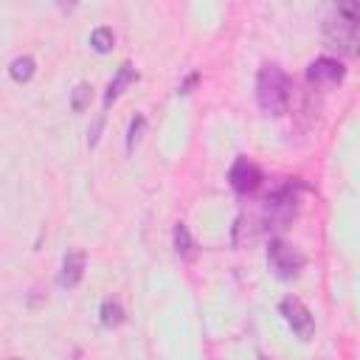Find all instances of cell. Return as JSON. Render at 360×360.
<instances>
[{
	"mask_svg": "<svg viewBox=\"0 0 360 360\" xmlns=\"http://www.w3.org/2000/svg\"><path fill=\"white\" fill-rule=\"evenodd\" d=\"M121 321H124V307H121L118 301L107 298V301L101 304V326L112 329V326H118Z\"/></svg>",
	"mask_w": 360,
	"mask_h": 360,
	"instance_id": "4fadbf2b",
	"label": "cell"
},
{
	"mask_svg": "<svg viewBox=\"0 0 360 360\" xmlns=\"http://www.w3.org/2000/svg\"><path fill=\"white\" fill-rule=\"evenodd\" d=\"M138 79V73H135V68L129 65V62H124L121 68H118V73H115V79L110 82V87H107V93H104V107H110L121 93H124V87L127 84H132Z\"/></svg>",
	"mask_w": 360,
	"mask_h": 360,
	"instance_id": "9c48e42d",
	"label": "cell"
},
{
	"mask_svg": "<svg viewBox=\"0 0 360 360\" xmlns=\"http://www.w3.org/2000/svg\"><path fill=\"white\" fill-rule=\"evenodd\" d=\"M90 98H93V87H90L87 82H79V84L73 87V96H70L73 112H84V110L90 107Z\"/></svg>",
	"mask_w": 360,
	"mask_h": 360,
	"instance_id": "5bb4252c",
	"label": "cell"
},
{
	"mask_svg": "<svg viewBox=\"0 0 360 360\" xmlns=\"http://www.w3.org/2000/svg\"><path fill=\"white\" fill-rule=\"evenodd\" d=\"M228 180H231L233 191L248 194V191H256V188H259V183H262V172H259V166H256L253 160H248V158H236L233 166H231V172H228Z\"/></svg>",
	"mask_w": 360,
	"mask_h": 360,
	"instance_id": "8992f818",
	"label": "cell"
},
{
	"mask_svg": "<svg viewBox=\"0 0 360 360\" xmlns=\"http://www.w3.org/2000/svg\"><path fill=\"white\" fill-rule=\"evenodd\" d=\"M295 202H298V197H295V191H292V183L276 188V191L267 197V205H264L267 225H270V228H284V225L292 219V214H295Z\"/></svg>",
	"mask_w": 360,
	"mask_h": 360,
	"instance_id": "277c9868",
	"label": "cell"
},
{
	"mask_svg": "<svg viewBox=\"0 0 360 360\" xmlns=\"http://www.w3.org/2000/svg\"><path fill=\"white\" fill-rule=\"evenodd\" d=\"M90 45H93L98 53L112 51V45H115V34H112V28H107V25L93 28V34H90Z\"/></svg>",
	"mask_w": 360,
	"mask_h": 360,
	"instance_id": "7c38bea8",
	"label": "cell"
},
{
	"mask_svg": "<svg viewBox=\"0 0 360 360\" xmlns=\"http://www.w3.org/2000/svg\"><path fill=\"white\" fill-rule=\"evenodd\" d=\"M174 250H177L183 259H191V256H194V239H191L186 222H177V225H174Z\"/></svg>",
	"mask_w": 360,
	"mask_h": 360,
	"instance_id": "8fae6325",
	"label": "cell"
},
{
	"mask_svg": "<svg viewBox=\"0 0 360 360\" xmlns=\"http://www.w3.org/2000/svg\"><path fill=\"white\" fill-rule=\"evenodd\" d=\"M343 76H346L343 65H340L338 59H329V56H321V59H315V62L307 68V79L315 82V84H323V82L335 84V82H340Z\"/></svg>",
	"mask_w": 360,
	"mask_h": 360,
	"instance_id": "ba28073f",
	"label": "cell"
},
{
	"mask_svg": "<svg viewBox=\"0 0 360 360\" xmlns=\"http://www.w3.org/2000/svg\"><path fill=\"white\" fill-rule=\"evenodd\" d=\"M37 73V62H34V56H17L11 65H8V76L14 79V82H28L31 76Z\"/></svg>",
	"mask_w": 360,
	"mask_h": 360,
	"instance_id": "30bf717a",
	"label": "cell"
},
{
	"mask_svg": "<svg viewBox=\"0 0 360 360\" xmlns=\"http://www.w3.org/2000/svg\"><path fill=\"white\" fill-rule=\"evenodd\" d=\"M143 127H146V118H143V115H135V118L129 121V129H127V149H129V152H132V149H135V143L141 141Z\"/></svg>",
	"mask_w": 360,
	"mask_h": 360,
	"instance_id": "9a60e30c",
	"label": "cell"
},
{
	"mask_svg": "<svg viewBox=\"0 0 360 360\" xmlns=\"http://www.w3.org/2000/svg\"><path fill=\"white\" fill-rule=\"evenodd\" d=\"M290 96H292V82L290 76L278 68V65H264L256 76V98H259V107L270 115H281L290 104Z\"/></svg>",
	"mask_w": 360,
	"mask_h": 360,
	"instance_id": "6da1fadb",
	"label": "cell"
},
{
	"mask_svg": "<svg viewBox=\"0 0 360 360\" xmlns=\"http://www.w3.org/2000/svg\"><path fill=\"white\" fill-rule=\"evenodd\" d=\"M8 360H17V357H8Z\"/></svg>",
	"mask_w": 360,
	"mask_h": 360,
	"instance_id": "2e32d148",
	"label": "cell"
},
{
	"mask_svg": "<svg viewBox=\"0 0 360 360\" xmlns=\"http://www.w3.org/2000/svg\"><path fill=\"white\" fill-rule=\"evenodd\" d=\"M267 264H270V270L278 278H292V276L301 273L304 256L292 245H287L281 239H270V245H267Z\"/></svg>",
	"mask_w": 360,
	"mask_h": 360,
	"instance_id": "3957f363",
	"label": "cell"
},
{
	"mask_svg": "<svg viewBox=\"0 0 360 360\" xmlns=\"http://www.w3.org/2000/svg\"><path fill=\"white\" fill-rule=\"evenodd\" d=\"M357 20H360L357 6L340 3L338 6V17H329L323 22L326 42L335 45V48H340L343 53H354V45H357Z\"/></svg>",
	"mask_w": 360,
	"mask_h": 360,
	"instance_id": "7a4b0ae2",
	"label": "cell"
},
{
	"mask_svg": "<svg viewBox=\"0 0 360 360\" xmlns=\"http://www.w3.org/2000/svg\"><path fill=\"white\" fill-rule=\"evenodd\" d=\"M84 264H87L84 250H70V253H65L62 267H59V273H56V284H59L62 290H73V287L84 278Z\"/></svg>",
	"mask_w": 360,
	"mask_h": 360,
	"instance_id": "52a82bcc",
	"label": "cell"
},
{
	"mask_svg": "<svg viewBox=\"0 0 360 360\" xmlns=\"http://www.w3.org/2000/svg\"><path fill=\"white\" fill-rule=\"evenodd\" d=\"M278 309H281L284 321L290 323V329H292V332H295L301 340L312 338V332H315V318H312V312L307 309V304H304L301 298L287 295V298L278 304Z\"/></svg>",
	"mask_w": 360,
	"mask_h": 360,
	"instance_id": "5b68a950",
	"label": "cell"
}]
</instances>
